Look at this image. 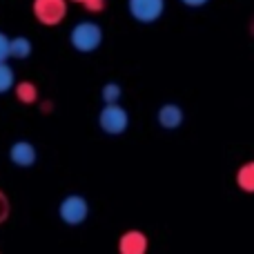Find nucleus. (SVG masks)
Segmentation results:
<instances>
[{"instance_id":"f257e3e1","label":"nucleus","mask_w":254,"mask_h":254,"mask_svg":"<svg viewBox=\"0 0 254 254\" xmlns=\"http://www.w3.org/2000/svg\"><path fill=\"white\" fill-rule=\"evenodd\" d=\"M69 45L80 54H92L103 45V27L92 20H80L71 27Z\"/></svg>"},{"instance_id":"f03ea898","label":"nucleus","mask_w":254,"mask_h":254,"mask_svg":"<svg viewBox=\"0 0 254 254\" xmlns=\"http://www.w3.org/2000/svg\"><path fill=\"white\" fill-rule=\"evenodd\" d=\"M98 127L107 136H121L129 127V112L119 103H105L98 114Z\"/></svg>"},{"instance_id":"7ed1b4c3","label":"nucleus","mask_w":254,"mask_h":254,"mask_svg":"<svg viewBox=\"0 0 254 254\" xmlns=\"http://www.w3.org/2000/svg\"><path fill=\"white\" fill-rule=\"evenodd\" d=\"M58 216L65 225H83L89 216V203L83 194H67L61 203H58Z\"/></svg>"},{"instance_id":"20e7f679","label":"nucleus","mask_w":254,"mask_h":254,"mask_svg":"<svg viewBox=\"0 0 254 254\" xmlns=\"http://www.w3.org/2000/svg\"><path fill=\"white\" fill-rule=\"evenodd\" d=\"M67 2H69V0H34L31 11H34V18L40 22V25L56 27L65 20Z\"/></svg>"},{"instance_id":"39448f33","label":"nucleus","mask_w":254,"mask_h":254,"mask_svg":"<svg viewBox=\"0 0 254 254\" xmlns=\"http://www.w3.org/2000/svg\"><path fill=\"white\" fill-rule=\"evenodd\" d=\"M127 9L136 22L152 25L165 13V0H127Z\"/></svg>"},{"instance_id":"423d86ee","label":"nucleus","mask_w":254,"mask_h":254,"mask_svg":"<svg viewBox=\"0 0 254 254\" xmlns=\"http://www.w3.org/2000/svg\"><path fill=\"white\" fill-rule=\"evenodd\" d=\"M9 161H11L16 167H22V170L31 167L36 161H38L36 145L31 143V140H25V138L13 140L11 147H9Z\"/></svg>"},{"instance_id":"0eeeda50","label":"nucleus","mask_w":254,"mask_h":254,"mask_svg":"<svg viewBox=\"0 0 254 254\" xmlns=\"http://www.w3.org/2000/svg\"><path fill=\"white\" fill-rule=\"evenodd\" d=\"M149 248V239L140 230H127L119 239V252L121 254H145Z\"/></svg>"},{"instance_id":"6e6552de","label":"nucleus","mask_w":254,"mask_h":254,"mask_svg":"<svg viewBox=\"0 0 254 254\" xmlns=\"http://www.w3.org/2000/svg\"><path fill=\"white\" fill-rule=\"evenodd\" d=\"M185 121V114H183V107L176 105V103H165V105L158 107L156 112V123L163 127V129L172 131L176 127H181Z\"/></svg>"},{"instance_id":"1a4fd4ad","label":"nucleus","mask_w":254,"mask_h":254,"mask_svg":"<svg viewBox=\"0 0 254 254\" xmlns=\"http://www.w3.org/2000/svg\"><path fill=\"white\" fill-rule=\"evenodd\" d=\"M34 52V45L27 36H13L9 38V58H18V61H25L31 56Z\"/></svg>"},{"instance_id":"9d476101","label":"nucleus","mask_w":254,"mask_h":254,"mask_svg":"<svg viewBox=\"0 0 254 254\" xmlns=\"http://www.w3.org/2000/svg\"><path fill=\"white\" fill-rule=\"evenodd\" d=\"M13 94H16V98L20 103H25V105H34L36 101H38V87H36L31 80H20V83L13 85Z\"/></svg>"},{"instance_id":"9b49d317","label":"nucleus","mask_w":254,"mask_h":254,"mask_svg":"<svg viewBox=\"0 0 254 254\" xmlns=\"http://www.w3.org/2000/svg\"><path fill=\"white\" fill-rule=\"evenodd\" d=\"M237 185H239V190H243V192L254 194V161L243 163V165L237 170Z\"/></svg>"},{"instance_id":"f8f14e48","label":"nucleus","mask_w":254,"mask_h":254,"mask_svg":"<svg viewBox=\"0 0 254 254\" xmlns=\"http://www.w3.org/2000/svg\"><path fill=\"white\" fill-rule=\"evenodd\" d=\"M16 85V74L7 61H0V94H7Z\"/></svg>"},{"instance_id":"ddd939ff","label":"nucleus","mask_w":254,"mask_h":254,"mask_svg":"<svg viewBox=\"0 0 254 254\" xmlns=\"http://www.w3.org/2000/svg\"><path fill=\"white\" fill-rule=\"evenodd\" d=\"M123 96V87L119 83H105L101 89V98L103 103H119Z\"/></svg>"},{"instance_id":"4468645a","label":"nucleus","mask_w":254,"mask_h":254,"mask_svg":"<svg viewBox=\"0 0 254 254\" xmlns=\"http://www.w3.org/2000/svg\"><path fill=\"white\" fill-rule=\"evenodd\" d=\"M71 2L83 4V7L92 13H101L103 9H105V0H71Z\"/></svg>"},{"instance_id":"2eb2a0df","label":"nucleus","mask_w":254,"mask_h":254,"mask_svg":"<svg viewBox=\"0 0 254 254\" xmlns=\"http://www.w3.org/2000/svg\"><path fill=\"white\" fill-rule=\"evenodd\" d=\"M9 212H11V205H9V198L7 194L0 190V225L4 223V221L9 219Z\"/></svg>"},{"instance_id":"dca6fc26","label":"nucleus","mask_w":254,"mask_h":254,"mask_svg":"<svg viewBox=\"0 0 254 254\" xmlns=\"http://www.w3.org/2000/svg\"><path fill=\"white\" fill-rule=\"evenodd\" d=\"M0 61H9V36L0 31Z\"/></svg>"},{"instance_id":"f3484780","label":"nucleus","mask_w":254,"mask_h":254,"mask_svg":"<svg viewBox=\"0 0 254 254\" xmlns=\"http://www.w3.org/2000/svg\"><path fill=\"white\" fill-rule=\"evenodd\" d=\"M181 2L185 4V7H192V9H196V7H203V4H207L210 0H181Z\"/></svg>"}]
</instances>
